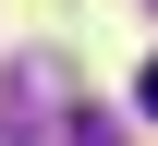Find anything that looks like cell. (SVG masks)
I'll use <instances>...</instances> for the list:
<instances>
[{
  "label": "cell",
  "instance_id": "cell-2",
  "mask_svg": "<svg viewBox=\"0 0 158 146\" xmlns=\"http://www.w3.org/2000/svg\"><path fill=\"white\" fill-rule=\"evenodd\" d=\"M134 98H146V122H158V61H146V85H134Z\"/></svg>",
  "mask_w": 158,
  "mask_h": 146
},
{
  "label": "cell",
  "instance_id": "cell-1",
  "mask_svg": "<svg viewBox=\"0 0 158 146\" xmlns=\"http://www.w3.org/2000/svg\"><path fill=\"white\" fill-rule=\"evenodd\" d=\"M73 146H122V122L110 110H73Z\"/></svg>",
  "mask_w": 158,
  "mask_h": 146
}]
</instances>
